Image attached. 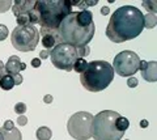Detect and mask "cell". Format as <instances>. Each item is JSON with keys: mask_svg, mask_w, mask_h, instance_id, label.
Instances as JSON below:
<instances>
[{"mask_svg": "<svg viewBox=\"0 0 157 140\" xmlns=\"http://www.w3.org/2000/svg\"><path fill=\"white\" fill-rule=\"evenodd\" d=\"M56 43H68L77 47L88 46L94 37L96 26L90 11L71 12L64 17L56 30H52Z\"/></svg>", "mask_w": 157, "mask_h": 140, "instance_id": "obj_1", "label": "cell"}, {"mask_svg": "<svg viewBox=\"0 0 157 140\" xmlns=\"http://www.w3.org/2000/svg\"><path fill=\"white\" fill-rule=\"evenodd\" d=\"M143 29V12L134 6H123L111 14L106 26V37L111 42L123 43L140 36Z\"/></svg>", "mask_w": 157, "mask_h": 140, "instance_id": "obj_2", "label": "cell"}, {"mask_svg": "<svg viewBox=\"0 0 157 140\" xmlns=\"http://www.w3.org/2000/svg\"><path fill=\"white\" fill-rule=\"evenodd\" d=\"M114 79V70L106 60L88 62L85 71L80 74L81 85L89 92H101L106 89Z\"/></svg>", "mask_w": 157, "mask_h": 140, "instance_id": "obj_3", "label": "cell"}, {"mask_svg": "<svg viewBox=\"0 0 157 140\" xmlns=\"http://www.w3.org/2000/svg\"><path fill=\"white\" fill-rule=\"evenodd\" d=\"M34 8L39 13L41 28L50 30H56L64 17L72 12L70 0H38Z\"/></svg>", "mask_w": 157, "mask_h": 140, "instance_id": "obj_4", "label": "cell"}, {"mask_svg": "<svg viewBox=\"0 0 157 140\" xmlns=\"http://www.w3.org/2000/svg\"><path fill=\"white\" fill-rule=\"evenodd\" d=\"M119 114L114 110H102L92 122V138L94 140H121L124 132L117 127V119Z\"/></svg>", "mask_w": 157, "mask_h": 140, "instance_id": "obj_5", "label": "cell"}, {"mask_svg": "<svg viewBox=\"0 0 157 140\" xmlns=\"http://www.w3.org/2000/svg\"><path fill=\"white\" fill-rule=\"evenodd\" d=\"M11 42L13 47L22 52L34 51L39 42V32L34 25H22L13 29L11 34Z\"/></svg>", "mask_w": 157, "mask_h": 140, "instance_id": "obj_6", "label": "cell"}, {"mask_svg": "<svg viewBox=\"0 0 157 140\" xmlns=\"http://www.w3.org/2000/svg\"><path fill=\"white\" fill-rule=\"evenodd\" d=\"M48 52L54 67L63 71H72L73 64L78 59L77 49L68 43H56Z\"/></svg>", "mask_w": 157, "mask_h": 140, "instance_id": "obj_7", "label": "cell"}, {"mask_svg": "<svg viewBox=\"0 0 157 140\" xmlns=\"http://www.w3.org/2000/svg\"><path fill=\"white\" fill-rule=\"evenodd\" d=\"M93 115L88 112H78L71 115L67 123L68 134L76 140H88L92 138Z\"/></svg>", "mask_w": 157, "mask_h": 140, "instance_id": "obj_8", "label": "cell"}, {"mask_svg": "<svg viewBox=\"0 0 157 140\" xmlns=\"http://www.w3.org/2000/svg\"><path fill=\"white\" fill-rule=\"evenodd\" d=\"M140 62L141 60L136 52L124 50L115 55L113 62V70L114 74H118L122 77H131L139 71Z\"/></svg>", "mask_w": 157, "mask_h": 140, "instance_id": "obj_9", "label": "cell"}, {"mask_svg": "<svg viewBox=\"0 0 157 140\" xmlns=\"http://www.w3.org/2000/svg\"><path fill=\"white\" fill-rule=\"evenodd\" d=\"M139 70L141 71V76L148 83H155L157 81V63L155 60L152 62H140Z\"/></svg>", "mask_w": 157, "mask_h": 140, "instance_id": "obj_10", "label": "cell"}, {"mask_svg": "<svg viewBox=\"0 0 157 140\" xmlns=\"http://www.w3.org/2000/svg\"><path fill=\"white\" fill-rule=\"evenodd\" d=\"M36 6V0H16L12 4V12L14 16L20 14H28Z\"/></svg>", "mask_w": 157, "mask_h": 140, "instance_id": "obj_11", "label": "cell"}, {"mask_svg": "<svg viewBox=\"0 0 157 140\" xmlns=\"http://www.w3.org/2000/svg\"><path fill=\"white\" fill-rule=\"evenodd\" d=\"M26 68V64L22 63L21 59L17 56V55H13V56H9V59L6 64V72L8 75H16L20 74L21 71H24Z\"/></svg>", "mask_w": 157, "mask_h": 140, "instance_id": "obj_12", "label": "cell"}, {"mask_svg": "<svg viewBox=\"0 0 157 140\" xmlns=\"http://www.w3.org/2000/svg\"><path fill=\"white\" fill-rule=\"evenodd\" d=\"M38 32H39V34H42V46L46 50H52V47L56 45L54 32L50 30V29H43V28H41Z\"/></svg>", "mask_w": 157, "mask_h": 140, "instance_id": "obj_13", "label": "cell"}, {"mask_svg": "<svg viewBox=\"0 0 157 140\" xmlns=\"http://www.w3.org/2000/svg\"><path fill=\"white\" fill-rule=\"evenodd\" d=\"M0 131L3 134L4 140H22V135L17 127H13L12 130H9V131H6V130L0 128Z\"/></svg>", "mask_w": 157, "mask_h": 140, "instance_id": "obj_14", "label": "cell"}, {"mask_svg": "<svg viewBox=\"0 0 157 140\" xmlns=\"http://www.w3.org/2000/svg\"><path fill=\"white\" fill-rule=\"evenodd\" d=\"M13 86H14V81L11 75H6L0 77V88L3 90H11Z\"/></svg>", "mask_w": 157, "mask_h": 140, "instance_id": "obj_15", "label": "cell"}, {"mask_svg": "<svg viewBox=\"0 0 157 140\" xmlns=\"http://www.w3.org/2000/svg\"><path fill=\"white\" fill-rule=\"evenodd\" d=\"M36 136H37L38 140H50L51 136H52V132H51V130L48 128V127L42 126V127H39L37 130Z\"/></svg>", "mask_w": 157, "mask_h": 140, "instance_id": "obj_16", "label": "cell"}, {"mask_svg": "<svg viewBox=\"0 0 157 140\" xmlns=\"http://www.w3.org/2000/svg\"><path fill=\"white\" fill-rule=\"evenodd\" d=\"M157 25V16L153 13H147L144 16V28L152 29Z\"/></svg>", "mask_w": 157, "mask_h": 140, "instance_id": "obj_17", "label": "cell"}, {"mask_svg": "<svg viewBox=\"0 0 157 140\" xmlns=\"http://www.w3.org/2000/svg\"><path fill=\"white\" fill-rule=\"evenodd\" d=\"M117 127H118V130H119L121 132H126V130L130 127L128 119L124 118V117H122V115H119L118 119H117Z\"/></svg>", "mask_w": 157, "mask_h": 140, "instance_id": "obj_18", "label": "cell"}, {"mask_svg": "<svg viewBox=\"0 0 157 140\" xmlns=\"http://www.w3.org/2000/svg\"><path fill=\"white\" fill-rule=\"evenodd\" d=\"M86 66H88V62L85 59H82V58H78V59L75 62V64H73V68L72 70L78 72V74H82V72L85 71Z\"/></svg>", "mask_w": 157, "mask_h": 140, "instance_id": "obj_19", "label": "cell"}, {"mask_svg": "<svg viewBox=\"0 0 157 140\" xmlns=\"http://www.w3.org/2000/svg\"><path fill=\"white\" fill-rule=\"evenodd\" d=\"M141 6H143V8H145L147 11H149V13H153V14L157 13V3H156V2H152V0H147V2L141 3Z\"/></svg>", "mask_w": 157, "mask_h": 140, "instance_id": "obj_20", "label": "cell"}, {"mask_svg": "<svg viewBox=\"0 0 157 140\" xmlns=\"http://www.w3.org/2000/svg\"><path fill=\"white\" fill-rule=\"evenodd\" d=\"M29 16V24L30 25H36V24H39V13L36 8H33L30 12L28 13Z\"/></svg>", "mask_w": 157, "mask_h": 140, "instance_id": "obj_21", "label": "cell"}, {"mask_svg": "<svg viewBox=\"0 0 157 140\" xmlns=\"http://www.w3.org/2000/svg\"><path fill=\"white\" fill-rule=\"evenodd\" d=\"M77 54H78V58H82V59H85L88 55H90L89 45L84 46V47H77Z\"/></svg>", "mask_w": 157, "mask_h": 140, "instance_id": "obj_22", "label": "cell"}, {"mask_svg": "<svg viewBox=\"0 0 157 140\" xmlns=\"http://www.w3.org/2000/svg\"><path fill=\"white\" fill-rule=\"evenodd\" d=\"M12 2L11 0H0V13H4L9 11V8H12Z\"/></svg>", "mask_w": 157, "mask_h": 140, "instance_id": "obj_23", "label": "cell"}, {"mask_svg": "<svg viewBox=\"0 0 157 140\" xmlns=\"http://www.w3.org/2000/svg\"><path fill=\"white\" fill-rule=\"evenodd\" d=\"M14 112H16V114L18 115H24L26 112V105L24 104V102H18L14 105Z\"/></svg>", "mask_w": 157, "mask_h": 140, "instance_id": "obj_24", "label": "cell"}, {"mask_svg": "<svg viewBox=\"0 0 157 140\" xmlns=\"http://www.w3.org/2000/svg\"><path fill=\"white\" fill-rule=\"evenodd\" d=\"M8 34H9L8 28L6 25H3V24H0V42L6 40V38L8 37Z\"/></svg>", "mask_w": 157, "mask_h": 140, "instance_id": "obj_25", "label": "cell"}, {"mask_svg": "<svg viewBox=\"0 0 157 140\" xmlns=\"http://www.w3.org/2000/svg\"><path fill=\"white\" fill-rule=\"evenodd\" d=\"M17 24H18V26L28 25L29 24V16L28 14H20V16H17Z\"/></svg>", "mask_w": 157, "mask_h": 140, "instance_id": "obj_26", "label": "cell"}, {"mask_svg": "<svg viewBox=\"0 0 157 140\" xmlns=\"http://www.w3.org/2000/svg\"><path fill=\"white\" fill-rule=\"evenodd\" d=\"M137 84H139V81H137L136 77H134V76L128 77V80H127V85H128V88H136Z\"/></svg>", "mask_w": 157, "mask_h": 140, "instance_id": "obj_27", "label": "cell"}, {"mask_svg": "<svg viewBox=\"0 0 157 140\" xmlns=\"http://www.w3.org/2000/svg\"><path fill=\"white\" fill-rule=\"evenodd\" d=\"M13 77V81H14V85H21L22 81H24V77L21 74H16V75H11Z\"/></svg>", "mask_w": 157, "mask_h": 140, "instance_id": "obj_28", "label": "cell"}, {"mask_svg": "<svg viewBox=\"0 0 157 140\" xmlns=\"http://www.w3.org/2000/svg\"><path fill=\"white\" fill-rule=\"evenodd\" d=\"M17 123L20 124V126H26V123H28V118L25 117V115H18V118H17Z\"/></svg>", "mask_w": 157, "mask_h": 140, "instance_id": "obj_29", "label": "cell"}, {"mask_svg": "<svg viewBox=\"0 0 157 140\" xmlns=\"http://www.w3.org/2000/svg\"><path fill=\"white\" fill-rule=\"evenodd\" d=\"M13 127H14V124H13L12 120H6V122H4V126L2 128L6 130V131H9V130H12Z\"/></svg>", "mask_w": 157, "mask_h": 140, "instance_id": "obj_30", "label": "cell"}, {"mask_svg": "<svg viewBox=\"0 0 157 140\" xmlns=\"http://www.w3.org/2000/svg\"><path fill=\"white\" fill-rule=\"evenodd\" d=\"M8 75L7 72H6V64L3 63L2 60H0V77H3V76H6Z\"/></svg>", "mask_w": 157, "mask_h": 140, "instance_id": "obj_31", "label": "cell"}, {"mask_svg": "<svg viewBox=\"0 0 157 140\" xmlns=\"http://www.w3.org/2000/svg\"><path fill=\"white\" fill-rule=\"evenodd\" d=\"M39 66H41V59H39V58H34V59H32V67L38 68Z\"/></svg>", "mask_w": 157, "mask_h": 140, "instance_id": "obj_32", "label": "cell"}, {"mask_svg": "<svg viewBox=\"0 0 157 140\" xmlns=\"http://www.w3.org/2000/svg\"><path fill=\"white\" fill-rule=\"evenodd\" d=\"M50 56V52H48L47 50H42L41 52H39V59H46V58Z\"/></svg>", "mask_w": 157, "mask_h": 140, "instance_id": "obj_33", "label": "cell"}, {"mask_svg": "<svg viewBox=\"0 0 157 140\" xmlns=\"http://www.w3.org/2000/svg\"><path fill=\"white\" fill-rule=\"evenodd\" d=\"M43 102L45 104H51L52 102V96L51 94H46L45 97H43Z\"/></svg>", "mask_w": 157, "mask_h": 140, "instance_id": "obj_34", "label": "cell"}, {"mask_svg": "<svg viewBox=\"0 0 157 140\" xmlns=\"http://www.w3.org/2000/svg\"><path fill=\"white\" fill-rule=\"evenodd\" d=\"M109 12H110L109 7H102V8H101V14H104V16H106V14H109Z\"/></svg>", "mask_w": 157, "mask_h": 140, "instance_id": "obj_35", "label": "cell"}, {"mask_svg": "<svg viewBox=\"0 0 157 140\" xmlns=\"http://www.w3.org/2000/svg\"><path fill=\"white\" fill-rule=\"evenodd\" d=\"M148 120H145V119H143V120H140V127L141 128H147V127H148Z\"/></svg>", "mask_w": 157, "mask_h": 140, "instance_id": "obj_36", "label": "cell"}, {"mask_svg": "<svg viewBox=\"0 0 157 140\" xmlns=\"http://www.w3.org/2000/svg\"><path fill=\"white\" fill-rule=\"evenodd\" d=\"M97 3H98V0H93V2H85L86 7H92V6H96Z\"/></svg>", "mask_w": 157, "mask_h": 140, "instance_id": "obj_37", "label": "cell"}, {"mask_svg": "<svg viewBox=\"0 0 157 140\" xmlns=\"http://www.w3.org/2000/svg\"><path fill=\"white\" fill-rule=\"evenodd\" d=\"M0 140H4V138H3V134H2V131H0Z\"/></svg>", "mask_w": 157, "mask_h": 140, "instance_id": "obj_38", "label": "cell"}]
</instances>
